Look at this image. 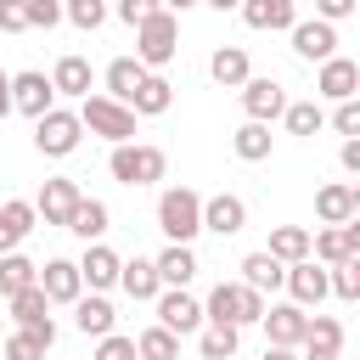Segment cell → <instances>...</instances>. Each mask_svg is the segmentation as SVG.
I'll return each mask as SVG.
<instances>
[{
	"mask_svg": "<svg viewBox=\"0 0 360 360\" xmlns=\"http://www.w3.org/2000/svg\"><path fill=\"white\" fill-rule=\"evenodd\" d=\"M152 304H158V326H169L174 338H186V332H202V304H197L186 287H163Z\"/></svg>",
	"mask_w": 360,
	"mask_h": 360,
	"instance_id": "52a82bcc",
	"label": "cell"
},
{
	"mask_svg": "<svg viewBox=\"0 0 360 360\" xmlns=\"http://www.w3.org/2000/svg\"><path fill=\"white\" fill-rule=\"evenodd\" d=\"M315 214H321V225H343V219H354L360 214V186H321L315 191Z\"/></svg>",
	"mask_w": 360,
	"mask_h": 360,
	"instance_id": "44dd1931",
	"label": "cell"
},
{
	"mask_svg": "<svg viewBox=\"0 0 360 360\" xmlns=\"http://www.w3.org/2000/svg\"><path fill=\"white\" fill-rule=\"evenodd\" d=\"M236 11H242V22L253 34H276V28H292L298 22V0H242Z\"/></svg>",
	"mask_w": 360,
	"mask_h": 360,
	"instance_id": "e0dca14e",
	"label": "cell"
},
{
	"mask_svg": "<svg viewBox=\"0 0 360 360\" xmlns=\"http://www.w3.org/2000/svg\"><path fill=\"white\" fill-rule=\"evenodd\" d=\"M0 219L17 231V236H28L34 225H39V214H34V202H22V197H11V202H0Z\"/></svg>",
	"mask_w": 360,
	"mask_h": 360,
	"instance_id": "ab89813d",
	"label": "cell"
},
{
	"mask_svg": "<svg viewBox=\"0 0 360 360\" xmlns=\"http://www.w3.org/2000/svg\"><path fill=\"white\" fill-rule=\"evenodd\" d=\"M79 264V276H84V287L90 292H107V287H118V253L107 248V242H84V259H73Z\"/></svg>",
	"mask_w": 360,
	"mask_h": 360,
	"instance_id": "2e32d148",
	"label": "cell"
},
{
	"mask_svg": "<svg viewBox=\"0 0 360 360\" xmlns=\"http://www.w3.org/2000/svg\"><path fill=\"white\" fill-rule=\"evenodd\" d=\"M208 79H214L219 90H236L242 79H253V62H248V51H242V45H219V51L208 56Z\"/></svg>",
	"mask_w": 360,
	"mask_h": 360,
	"instance_id": "603a6c76",
	"label": "cell"
},
{
	"mask_svg": "<svg viewBox=\"0 0 360 360\" xmlns=\"http://www.w3.org/2000/svg\"><path fill=\"white\" fill-rule=\"evenodd\" d=\"M73 326H79L84 338H101V332L118 326V309L107 304V292H79V298H73Z\"/></svg>",
	"mask_w": 360,
	"mask_h": 360,
	"instance_id": "ffe728a7",
	"label": "cell"
},
{
	"mask_svg": "<svg viewBox=\"0 0 360 360\" xmlns=\"http://www.w3.org/2000/svg\"><path fill=\"white\" fill-rule=\"evenodd\" d=\"M6 112H11V84L0 90V118H6Z\"/></svg>",
	"mask_w": 360,
	"mask_h": 360,
	"instance_id": "11a10c76",
	"label": "cell"
},
{
	"mask_svg": "<svg viewBox=\"0 0 360 360\" xmlns=\"http://www.w3.org/2000/svg\"><path fill=\"white\" fill-rule=\"evenodd\" d=\"M0 360H45V349H39V343H34V338L17 326V332L6 338V349H0Z\"/></svg>",
	"mask_w": 360,
	"mask_h": 360,
	"instance_id": "b9f144b4",
	"label": "cell"
},
{
	"mask_svg": "<svg viewBox=\"0 0 360 360\" xmlns=\"http://www.w3.org/2000/svg\"><path fill=\"white\" fill-rule=\"evenodd\" d=\"M202 6H214V11H236L242 0H202Z\"/></svg>",
	"mask_w": 360,
	"mask_h": 360,
	"instance_id": "db71d44e",
	"label": "cell"
},
{
	"mask_svg": "<svg viewBox=\"0 0 360 360\" xmlns=\"http://www.w3.org/2000/svg\"><path fill=\"white\" fill-rule=\"evenodd\" d=\"M354 6L360 0H315V17L321 22H343V17H354Z\"/></svg>",
	"mask_w": 360,
	"mask_h": 360,
	"instance_id": "bcb514c9",
	"label": "cell"
},
{
	"mask_svg": "<svg viewBox=\"0 0 360 360\" xmlns=\"http://www.w3.org/2000/svg\"><path fill=\"white\" fill-rule=\"evenodd\" d=\"M56 107V90H51V73H11V112H28V118H39V112H51Z\"/></svg>",
	"mask_w": 360,
	"mask_h": 360,
	"instance_id": "30bf717a",
	"label": "cell"
},
{
	"mask_svg": "<svg viewBox=\"0 0 360 360\" xmlns=\"http://www.w3.org/2000/svg\"><path fill=\"white\" fill-rule=\"evenodd\" d=\"M152 264H158V281H163V287H191V276H197V253H191V242H169Z\"/></svg>",
	"mask_w": 360,
	"mask_h": 360,
	"instance_id": "cb8c5ba5",
	"label": "cell"
},
{
	"mask_svg": "<svg viewBox=\"0 0 360 360\" xmlns=\"http://www.w3.org/2000/svg\"><path fill=\"white\" fill-rule=\"evenodd\" d=\"M34 281H39V264H34L28 253H17V248L0 253V292H6V298L22 292V287H34Z\"/></svg>",
	"mask_w": 360,
	"mask_h": 360,
	"instance_id": "f1b7e54d",
	"label": "cell"
},
{
	"mask_svg": "<svg viewBox=\"0 0 360 360\" xmlns=\"http://www.w3.org/2000/svg\"><path fill=\"white\" fill-rule=\"evenodd\" d=\"M62 17H68L73 28H84V34H90V28H101V22H107V0H62Z\"/></svg>",
	"mask_w": 360,
	"mask_h": 360,
	"instance_id": "f35d334b",
	"label": "cell"
},
{
	"mask_svg": "<svg viewBox=\"0 0 360 360\" xmlns=\"http://www.w3.org/2000/svg\"><path fill=\"white\" fill-rule=\"evenodd\" d=\"M270 146H276V135H270V124H259V118H248V124L231 135V152H236L242 163H264Z\"/></svg>",
	"mask_w": 360,
	"mask_h": 360,
	"instance_id": "83f0119b",
	"label": "cell"
},
{
	"mask_svg": "<svg viewBox=\"0 0 360 360\" xmlns=\"http://www.w3.org/2000/svg\"><path fill=\"white\" fill-rule=\"evenodd\" d=\"M309 259H321V264H338V259H349V242H343V225H326V231H309Z\"/></svg>",
	"mask_w": 360,
	"mask_h": 360,
	"instance_id": "8d00e7d4",
	"label": "cell"
},
{
	"mask_svg": "<svg viewBox=\"0 0 360 360\" xmlns=\"http://www.w3.org/2000/svg\"><path fill=\"white\" fill-rule=\"evenodd\" d=\"M236 96H242V112H248V118H259V124H276V118H281V107H287L281 79H242V84H236Z\"/></svg>",
	"mask_w": 360,
	"mask_h": 360,
	"instance_id": "ba28073f",
	"label": "cell"
},
{
	"mask_svg": "<svg viewBox=\"0 0 360 360\" xmlns=\"http://www.w3.org/2000/svg\"><path fill=\"white\" fill-rule=\"evenodd\" d=\"M169 107H174V84H169L158 68H146L141 84L129 90V112H135V118H158V112H169Z\"/></svg>",
	"mask_w": 360,
	"mask_h": 360,
	"instance_id": "9a60e30c",
	"label": "cell"
},
{
	"mask_svg": "<svg viewBox=\"0 0 360 360\" xmlns=\"http://www.w3.org/2000/svg\"><path fill=\"white\" fill-rule=\"evenodd\" d=\"M259 360H298V354H292V349H281V343H264V354H259Z\"/></svg>",
	"mask_w": 360,
	"mask_h": 360,
	"instance_id": "816d5d0a",
	"label": "cell"
},
{
	"mask_svg": "<svg viewBox=\"0 0 360 360\" xmlns=\"http://www.w3.org/2000/svg\"><path fill=\"white\" fill-rule=\"evenodd\" d=\"M141 73H146V68H141L135 56H112V62H107V96L129 107V90L141 84Z\"/></svg>",
	"mask_w": 360,
	"mask_h": 360,
	"instance_id": "1f68e13d",
	"label": "cell"
},
{
	"mask_svg": "<svg viewBox=\"0 0 360 360\" xmlns=\"http://www.w3.org/2000/svg\"><path fill=\"white\" fill-rule=\"evenodd\" d=\"M259 326H264V338H270V343L298 349V343H304V326H309V309H298V304H264Z\"/></svg>",
	"mask_w": 360,
	"mask_h": 360,
	"instance_id": "7c38bea8",
	"label": "cell"
},
{
	"mask_svg": "<svg viewBox=\"0 0 360 360\" xmlns=\"http://www.w3.org/2000/svg\"><path fill=\"white\" fill-rule=\"evenodd\" d=\"M39 292H45L51 304H73V298L84 292L79 264H73V259H51V264H39Z\"/></svg>",
	"mask_w": 360,
	"mask_h": 360,
	"instance_id": "d6986e66",
	"label": "cell"
},
{
	"mask_svg": "<svg viewBox=\"0 0 360 360\" xmlns=\"http://www.w3.org/2000/svg\"><path fill=\"white\" fill-rule=\"evenodd\" d=\"M152 11H158V0H118V17H124L129 28H135V22H146Z\"/></svg>",
	"mask_w": 360,
	"mask_h": 360,
	"instance_id": "7dc6e473",
	"label": "cell"
},
{
	"mask_svg": "<svg viewBox=\"0 0 360 360\" xmlns=\"http://www.w3.org/2000/svg\"><path fill=\"white\" fill-rule=\"evenodd\" d=\"M135 360H141V354H135Z\"/></svg>",
	"mask_w": 360,
	"mask_h": 360,
	"instance_id": "680465c9",
	"label": "cell"
},
{
	"mask_svg": "<svg viewBox=\"0 0 360 360\" xmlns=\"http://www.w3.org/2000/svg\"><path fill=\"white\" fill-rule=\"evenodd\" d=\"M326 287H332L343 304H354V298H360V253H349V259L326 264Z\"/></svg>",
	"mask_w": 360,
	"mask_h": 360,
	"instance_id": "d6a6232c",
	"label": "cell"
},
{
	"mask_svg": "<svg viewBox=\"0 0 360 360\" xmlns=\"http://www.w3.org/2000/svg\"><path fill=\"white\" fill-rule=\"evenodd\" d=\"M118 287H124L135 304H152V298L163 292V281H158V264H152V259H124V264H118Z\"/></svg>",
	"mask_w": 360,
	"mask_h": 360,
	"instance_id": "d4e9b609",
	"label": "cell"
},
{
	"mask_svg": "<svg viewBox=\"0 0 360 360\" xmlns=\"http://www.w3.org/2000/svg\"><path fill=\"white\" fill-rule=\"evenodd\" d=\"M6 84H11V73H6V68H0V90H6Z\"/></svg>",
	"mask_w": 360,
	"mask_h": 360,
	"instance_id": "6f0895ef",
	"label": "cell"
},
{
	"mask_svg": "<svg viewBox=\"0 0 360 360\" xmlns=\"http://www.w3.org/2000/svg\"><path fill=\"white\" fill-rule=\"evenodd\" d=\"M22 332H28V338H34L39 349H51V343H56V321H51V315H39V321H28Z\"/></svg>",
	"mask_w": 360,
	"mask_h": 360,
	"instance_id": "681fc988",
	"label": "cell"
},
{
	"mask_svg": "<svg viewBox=\"0 0 360 360\" xmlns=\"http://www.w3.org/2000/svg\"><path fill=\"white\" fill-rule=\"evenodd\" d=\"M79 141H84L79 112L51 107V112H39V118H34V152H39V158H68V152H79Z\"/></svg>",
	"mask_w": 360,
	"mask_h": 360,
	"instance_id": "8992f818",
	"label": "cell"
},
{
	"mask_svg": "<svg viewBox=\"0 0 360 360\" xmlns=\"http://www.w3.org/2000/svg\"><path fill=\"white\" fill-rule=\"evenodd\" d=\"M332 129H338V135H360V101H354V96H349V101H338Z\"/></svg>",
	"mask_w": 360,
	"mask_h": 360,
	"instance_id": "f6af8a7d",
	"label": "cell"
},
{
	"mask_svg": "<svg viewBox=\"0 0 360 360\" xmlns=\"http://www.w3.org/2000/svg\"><path fill=\"white\" fill-rule=\"evenodd\" d=\"M264 315V292L242 287V281H219L202 298V326H253Z\"/></svg>",
	"mask_w": 360,
	"mask_h": 360,
	"instance_id": "6da1fadb",
	"label": "cell"
},
{
	"mask_svg": "<svg viewBox=\"0 0 360 360\" xmlns=\"http://www.w3.org/2000/svg\"><path fill=\"white\" fill-rule=\"evenodd\" d=\"M158 231L169 242H197L202 236V197L191 186H169L158 197Z\"/></svg>",
	"mask_w": 360,
	"mask_h": 360,
	"instance_id": "3957f363",
	"label": "cell"
},
{
	"mask_svg": "<svg viewBox=\"0 0 360 360\" xmlns=\"http://www.w3.org/2000/svg\"><path fill=\"white\" fill-rule=\"evenodd\" d=\"M107 174H112L118 186H158V180L169 174V158H163V146L118 141V146H112V158H107Z\"/></svg>",
	"mask_w": 360,
	"mask_h": 360,
	"instance_id": "7a4b0ae2",
	"label": "cell"
},
{
	"mask_svg": "<svg viewBox=\"0 0 360 360\" xmlns=\"http://www.w3.org/2000/svg\"><path fill=\"white\" fill-rule=\"evenodd\" d=\"M107 225H112V214H107V202H101V197H79L62 231H73L79 242H101V236H107Z\"/></svg>",
	"mask_w": 360,
	"mask_h": 360,
	"instance_id": "7402d4cb",
	"label": "cell"
},
{
	"mask_svg": "<svg viewBox=\"0 0 360 360\" xmlns=\"http://www.w3.org/2000/svg\"><path fill=\"white\" fill-rule=\"evenodd\" d=\"M304 349L343 354V321H338V315H309V326H304Z\"/></svg>",
	"mask_w": 360,
	"mask_h": 360,
	"instance_id": "4dcf8cb0",
	"label": "cell"
},
{
	"mask_svg": "<svg viewBox=\"0 0 360 360\" xmlns=\"http://www.w3.org/2000/svg\"><path fill=\"white\" fill-rule=\"evenodd\" d=\"M338 163H343V174H360V135H343V146H338Z\"/></svg>",
	"mask_w": 360,
	"mask_h": 360,
	"instance_id": "c3c4849f",
	"label": "cell"
},
{
	"mask_svg": "<svg viewBox=\"0 0 360 360\" xmlns=\"http://www.w3.org/2000/svg\"><path fill=\"white\" fill-rule=\"evenodd\" d=\"M163 11H191V6H202V0H158Z\"/></svg>",
	"mask_w": 360,
	"mask_h": 360,
	"instance_id": "f5cc1de1",
	"label": "cell"
},
{
	"mask_svg": "<svg viewBox=\"0 0 360 360\" xmlns=\"http://www.w3.org/2000/svg\"><path fill=\"white\" fill-rule=\"evenodd\" d=\"M281 287L292 292V304L298 309H315L332 287H326V264H315V259H292L287 264V276H281Z\"/></svg>",
	"mask_w": 360,
	"mask_h": 360,
	"instance_id": "9c48e42d",
	"label": "cell"
},
{
	"mask_svg": "<svg viewBox=\"0 0 360 360\" xmlns=\"http://www.w3.org/2000/svg\"><path fill=\"white\" fill-rule=\"evenodd\" d=\"M62 22V0H28V28H56Z\"/></svg>",
	"mask_w": 360,
	"mask_h": 360,
	"instance_id": "ee69618b",
	"label": "cell"
},
{
	"mask_svg": "<svg viewBox=\"0 0 360 360\" xmlns=\"http://www.w3.org/2000/svg\"><path fill=\"white\" fill-rule=\"evenodd\" d=\"M287 34H292V51H298L304 62H326V56H338V22L309 17V22H292Z\"/></svg>",
	"mask_w": 360,
	"mask_h": 360,
	"instance_id": "4fadbf2b",
	"label": "cell"
},
{
	"mask_svg": "<svg viewBox=\"0 0 360 360\" xmlns=\"http://www.w3.org/2000/svg\"><path fill=\"white\" fill-rule=\"evenodd\" d=\"M79 124H84L90 135H101L107 146L135 141V112H129L124 101H112L107 90H101V96H79Z\"/></svg>",
	"mask_w": 360,
	"mask_h": 360,
	"instance_id": "277c9868",
	"label": "cell"
},
{
	"mask_svg": "<svg viewBox=\"0 0 360 360\" xmlns=\"http://www.w3.org/2000/svg\"><path fill=\"white\" fill-rule=\"evenodd\" d=\"M6 304H11V321H17V326H28V321L51 315V298L39 292V281H34V287H22V292H11Z\"/></svg>",
	"mask_w": 360,
	"mask_h": 360,
	"instance_id": "74e56055",
	"label": "cell"
},
{
	"mask_svg": "<svg viewBox=\"0 0 360 360\" xmlns=\"http://www.w3.org/2000/svg\"><path fill=\"white\" fill-rule=\"evenodd\" d=\"M264 253H276L281 264H292V259H309V225H276Z\"/></svg>",
	"mask_w": 360,
	"mask_h": 360,
	"instance_id": "f546056e",
	"label": "cell"
},
{
	"mask_svg": "<svg viewBox=\"0 0 360 360\" xmlns=\"http://www.w3.org/2000/svg\"><path fill=\"white\" fill-rule=\"evenodd\" d=\"M0 34H28V0H0Z\"/></svg>",
	"mask_w": 360,
	"mask_h": 360,
	"instance_id": "7bdbcfd3",
	"label": "cell"
},
{
	"mask_svg": "<svg viewBox=\"0 0 360 360\" xmlns=\"http://www.w3.org/2000/svg\"><path fill=\"white\" fill-rule=\"evenodd\" d=\"M202 231H214V236H236V231H248V202H242L236 191H214V197H202Z\"/></svg>",
	"mask_w": 360,
	"mask_h": 360,
	"instance_id": "8fae6325",
	"label": "cell"
},
{
	"mask_svg": "<svg viewBox=\"0 0 360 360\" xmlns=\"http://www.w3.org/2000/svg\"><path fill=\"white\" fill-rule=\"evenodd\" d=\"M90 84H96V73H90L84 56H62V62L51 68V90H56V96H73V101H79V96H90Z\"/></svg>",
	"mask_w": 360,
	"mask_h": 360,
	"instance_id": "484cf974",
	"label": "cell"
},
{
	"mask_svg": "<svg viewBox=\"0 0 360 360\" xmlns=\"http://www.w3.org/2000/svg\"><path fill=\"white\" fill-rule=\"evenodd\" d=\"M17 242H22V236H17V231H11V225H6V219H0V253H11V248H17Z\"/></svg>",
	"mask_w": 360,
	"mask_h": 360,
	"instance_id": "f907efd6",
	"label": "cell"
},
{
	"mask_svg": "<svg viewBox=\"0 0 360 360\" xmlns=\"http://www.w3.org/2000/svg\"><path fill=\"white\" fill-rule=\"evenodd\" d=\"M236 343H242V326H202L197 354H202V360H231V354H236Z\"/></svg>",
	"mask_w": 360,
	"mask_h": 360,
	"instance_id": "836d02e7",
	"label": "cell"
},
{
	"mask_svg": "<svg viewBox=\"0 0 360 360\" xmlns=\"http://www.w3.org/2000/svg\"><path fill=\"white\" fill-rule=\"evenodd\" d=\"M174 51H180V22H174V11H152L146 22H135V62L141 68H163V62H174Z\"/></svg>",
	"mask_w": 360,
	"mask_h": 360,
	"instance_id": "5b68a950",
	"label": "cell"
},
{
	"mask_svg": "<svg viewBox=\"0 0 360 360\" xmlns=\"http://www.w3.org/2000/svg\"><path fill=\"white\" fill-rule=\"evenodd\" d=\"M281 124H287V135H315L326 124V112H321V101H287L281 107Z\"/></svg>",
	"mask_w": 360,
	"mask_h": 360,
	"instance_id": "d590c367",
	"label": "cell"
},
{
	"mask_svg": "<svg viewBox=\"0 0 360 360\" xmlns=\"http://www.w3.org/2000/svg\"><path fill=\"white\" fill-rule=\"evenodd\" d=\"M79 197H84V191H79L73 180H62V174H56V180H45V186H39L34 214H39L45 225H68V214H73V202H79Z\"/></svg>",
	"mask_w": 360,
	"mask_h": 360,
	"instance_id": "ac0fdd59",
	"label": "cell"
},
{
	"mask_svg": "<svg viewBox=\"0 0 360 360\" xmlns=\"http://www.w3.org/2000/svg\"><path fill=\"white\" fill-rule=\"evenodd\" d=\"M135 354H141V360H180V338H174L169 326H146V332L135 338Z\"/></svg>",
	"mask_w": 360,
	"mask_h": 360,
	"instance_id": "e575fe53",
	"label": "cell"
},
{
	"mask_svg": "<svg viewBox=\"0 0 360 360\" xmlns=\"http://www.w3.org/2000/svg\"><path fill=\"white\" fill-rule=\"evenodd\" d=\"M281 276H287V264H281L276 253H264V248L242 259V287H253V292H276Z\"/></svg>",
	"mask_w": 360,
	"mask_h": 360,
	"instance_id": "4316f807",
	"label": "cell"
},
{
	"mask_svg": "<svg viewBox=\"0 0 360 360\" xmlns=\"http://www.w3.org/2000/svg\"><path fill=\"white\" fill-rule=\"evenodd\" d=\"M354 90H360V62H349V56H326L321 73H315V96H326V101H349Z\"/></svg>",
	"mask_w": 360,
	"mask_h": 360,
	"instance_id": "5bb4252c",
	"label": "cell"
},
{
	"mask_svg": "<svg viewBox=\"0 0 360 360\" xmlns=\"http://www.w3.org/2000/svg\"><path fill=\"white\" fill-rule=\"evenodd\" d=\"M304 360H338V354H321V349H304Z\"/></svg>",
	"mask_w": 360,
	"mask_h": 360,
	"instance_id": "9f6ffc18",
	"label": "cell"
},
{
	"mask_svg": "<svg viewBox=\"0 0 360 360\" xmlns=\"http://www.w3.org/2000/svg\"><path fill=\"white\" fill-rule=\"evenodd\" d=\"M96 360H135V338H124L118 326L96 338Z\"/></svg>",
	"mask_w": 360,
	"mask_h": 360,
	"instance_id": "60d3db41",
	"label": "cell"
}]
</instances>
